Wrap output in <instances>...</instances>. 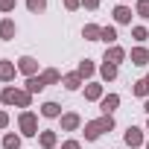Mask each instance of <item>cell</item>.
<instances>
[{
  "label": "cell",
  "instance_id": "obj_1",
  "mask_svg": "<svg viewBox=\"0 0 149 149\" xmlns=\"http://www.w3.org/2000/svg\"><path fill=\"white\" fill-rule=\"evenodd\" d=\"M111 129H114V117L111 114H102L100 120H88L82 132H85V140H100V134L102 132H111Z\"/></svg>",
  "mask_w": 149,
  "mask_h": 149
},
{
  "label": "cell",
  "instance_id": "obj_2",
  "mask_svg": "<svg viewBox=\"0 0 149 149\" xmlns=\"http://www.w3.org/2000/svg\"><path fill=\"white\" fill-rule=\"evenodd\" d=\"M18 129L24 137H38L41 129H38V114L35 111H21L18 114Z\"/></svg>",
  "mask_w": 149,
  "mask_h": 149
},
{
  "label": "cell",
  "instance_id": "obj_3",
  "mask_svg": "<svg viewBox=\"0 0 149 149\" xmlns=\"http://www.w3.org/2000/svg\"><path fill=\"white\" fill-rule=\"evenodd\" d=\"M58 120H61V132H79L82 129V117L76 111H64Z\"/></svg>",
  "mask_w": 149,
  "mask_h": 149
},
{
  "label": "cell",
  "instance_id": "obj_4",
  "mask_svg": "<svg viewBox=\"0 0 149 149\" xmlns=\"http://www.w3.org/2000/svg\"><path fill=\"white\" fill-rule=\"evenodd\" d=\"M18 73H24L26 79H29V76H38V58L21 56V58H18Z\"/></svg>",
  "mask_w": 149,
  "mask_h": 149
},
{
  "label": "cell",
  "instance_id": "obj_5",
  "mask_svg": "<svg viewBox=\"0 0 149 149\" xmlns=\"http://www.w3.org/2000/svg\"><path fill=\"white\" fill-rule=\"evenodd\" d=\"M123 140H126V146H132V149H137V146L146 143V140H143V129H137V126H129L126 134H123Z\"/></svg>",
  "mask_w": 149,
  "mask_h": 149
},
{
  "label": "cell",
  "instance_id": "obj_6",
  "mask_svg": "<svg viewBox=\"0 0 149 149\" xmlns=\"http://www.w3.org/2000/svg\"><path fill=\"white\" fill-rule=\"evenodd\" d=\"M126 50L120 47V44H114V47H105V56H102V61H108V64H120V61H126Z\"/></svg>",
  "mask_w": 149,
  "mask_h": 149
},
{
  "label": "cell",
  "instance_id": "obj_7",
  "mask_svg": "<svg viewBox=\"0 0 149 149\" xmlns=\"http://www.w3.org/2000/svg\"><path fill=\"white\" fill-rule=\"evenodd\" d=\"M38 146H41V149H56V146H58V134H56L53 129H41V134H38Z\"/></svg>",
  "mask_w": 149,
  "mask_h": 149
},
{
  "label": "cell",
  "instance_id": "obj_8",
  "mask_svg": "<svg viewBox=\"0 0 149 149\" xmlns=\"http://www.w3.org/2000/svg\"><path fill=\"white\" fill-rule=\"evenodd\" d=\"M15 35H18V24L12 18H3L0 21V41H12Z\"/></svg>",
  "mask_w": 149,
  "mask_h": 149
},
{
  "label": "cell",
  "instance_id": "obj_9",
  "mask_svg": "<svg viewBox=\"0 0 149 149\" xmlns=\"http://www.w3.org/2000/svg\"><path fill=\"white\" fill-rule=\"evenodd\" d=\"M129 58H132L134 67H146V64H149V50H146V47H132Z\"/></svg>",
  "mask_w": 149,
  "mask_h": 149
},
{
  "label": "cell",
  "instance_id": "obj_10",
  "mask_svg": "<svg viewBox=\"0 0 149 149\" xmlns=\"http://www.w3.org/2000/svg\"><path fill=\"white\" fill-rule=\"evenodd\" d=\"M15 73H18V64H15V61L0 58V82H12V79H15Z\"/></svg>",
  "mask_w": 149,
  "mask_h": 149
},
{
  "label": "cell",
  "instance_id": "obj_11",
  "mask_svg": "<svg viewBox=\"0 0 149 149\" xmlns=\"http://www.w3.org/2000/svg\"><path fill=\"white\" fill-rule=\"evenodd\" d=\"M114 108H120V94H105V97L100 100V111H102V114H111Z\"/></svg>",
  "mask_w": 149,
  "mask_h": 149
},
{
  "label": "cell",
  "instance_id": "obj_12",
  "mask_svg": "<svg viewBox=\"0 0 149 149\" xmlns=\"http://www.w3.org/2000/svg\"><path fill=\"white\" fill-rule=\"evenodd\" d=\"M111 15H114V24H123V26H126V24H132V9H129L126 3L114 6V12H111Z\"/></svg>",
  "mask_w": 149,
  "mask_h": 149
},
{
  "label": "cell",
  "instance_id": "obj_13",
  "mask_svg": "<svg viewBox=\"0 0 149 149\" xmlns=\"http://www.w3.org/2000/svg\"><path fill=\"white\" fill-rule=\"evenodd\" d=\"M102 97H105V91H102V85H100V82L85 85V100H88V102H100Z\"/></svg>",
  "mask_w": 149,
  "mask_h": 149
},
{
  "label": "cell",
  "instance_id": "obj_14",
  "mask_svg": "<svg viewBox=\"0 0 149 149\" xmlns=\"http://www.w3.org/2000/svg\"><path fill=\"white\" fill-rule=\"evenodd\" d=\"M82 82H85V79L79 76V73H64V76H61V85H64L67 91H79Z\"/></svg>",
  "mask_w": 149,
  "mask_h": 149
},
{
  "label": "cell",
  "instance_id": "obj_15",
  "mask_svg": "<svg viewBox=\"0 0 149 149\" xmlns=\"http://www.w3.org/2000/svg\"><path fill=\"white\" fill-rule=\"evenodd\" d=\"M61 114H64V111H61V105H58V102H53V100L41 105V117H50V120H56V117H61Z\"/></svg>",
  "mask_w": 149,
  "mask_h": 149
},
{
  "label": "cell",
  "instance_id": "obj_16",
  "mask_svg": "<svg viewBox=\"0 0 149 149\" xmlns=\"http://www.w3.org/2000/svg\"><path fill=\"white\" fill-rule=\"evenodd\" d=\"M117 73H120L117 64H108V61L100 64V76H102V82H114V79H117Z\"/></svg>",
  "mask_w": 149,
  "mask_h": 149
},
{
  "label": "cell",
  "instance_id": "obj_17",
  "mask_svg": "<svg viewBox=\"0 0 149 149\" xmlns=\"http://www.w3.org/2000/svg\"><path fill=\"white\" fill-rule=\"evenodd\" d=\"M76 73H79L82 79H91L94 73H97V64H94L91 58H82V61H79V67H76Z\"/></svg>",
  "mask_w": 149,
  "mask_h": 149
},
{
  "label": "cell",
  "instance_id": "obj_18",
  "mask_svg": "<svg viewBox=\"0 0 149 149\" xmlns=\"http://www.w3.org/2000/svg\"><path fill=\"white\" fill-rule=\"evenodd\" d=\"M41 79H44V85H58V82H61V73H58L56 67H44V70H41Z\"/></svg>",
  "mask_w": 149,
  "mask_h": 149
},
{
  "label": "cell",
  "instance_id": "obj_19",
  "mask_svg": "<svg viewBox=\"0 0 149 149\" xmlns=\"http://www.w3.org/2000/svg\"><path fill=\"white\" fill-rule=\"evenodd\" d=\"M100 32H102V26H97V24H85L82 26V38L85 41H100Z\"/></svg>",
  "mask_w": 149,
  "mask_h": 149
},
{
  "label": "cell",
  "instance_id": "obj_20",
  "mask_svg": "<svg viewBox=\"0 0 149 149\" xmlns=\"http://www.w3.org/2000/svg\"><path fill=\"white\" fill-rule=\"evenodd\" d=\"M15 100H18V88L15 85H9V88L0 91V102H3V105H15Z\"/></svg>",
  "mask_w": 149,
  "mask_h": 149
},
{
  "label": "cell",
  "instance_id": "obj_21",
  "mask_svg": "<svg viewBox=\"0 0 149 149\" xmlns=\"http://www.w3.org/2000/svg\"><path fill=\"white\" fill-rule=\"evenodd\" d=\"M44 88H47V85H44V79H41V73H38V76H29V79H26V91H29V94H41Z\"/></svg>",
  "mask_w": 149,
  "mask_h": 149
},
{
  "label": "cell",
  "instance_id": "obj_22",
  "mask_svg": "<svg viewBox=\"0 0 149 149\" xmlns=\"http://www.w3.org/2000/svg\"><path fill=\"white\" fill-rule=\"evenodd\" d=\"M100 41H105L108 47H114V44H117V26H102V32H100Z\"/></svg>",
  "mask_w": 149,
  "mask_h": 149
},
{
  "label": "cell",
  "instance_id": "obj_23",
  "mask_svg": "<svg viewBox=\"0 0 149 149\" xmlns=\"http://www.w3.org/2000/svg\"><path fill=\"white\" fill-rule=\"evenodd\" d=\"M15 105H18V108H24V111H26V108H29V105H32V94H29V91H26V88H18V100H15Z\"/></svg>",
  "mask_w": 149,
  "mask_h": 149
},
{
  "label": "cell",
  "instance_id": "obj_24",
  "mask_svg": "<svg viewBox=\"0 0 149 149\" xmlns=\"http://www.w3.org/2000/svg\"><path fill=\"white\" fill-rule=\"evenodd\" d=\"M132 94H134V97H140V100H146V97H149V85H146V79L132 82Z\"/></svg>",
  "mask_w": 149,
  "mask_h": 149
},
{
  "label": "cell",
  "instance_id": "obj_25",
  "mask_svg": "<svg viewBox=\"0 0 149 149\" xmlns=\"http://www.w3.org/2000/svg\"><path fill=\"white\" fill-rule=\"evenodd\" d=\"M3 149H21V134L9 132V134L3 137Z\"/></svg>",
  "mask_w": 149,
  "mask_h": 149
},
{
  "label": "cell",
  "instance_id": "obj_26",
  "mask_svg": "<svg viewBox=\"0 0 149 149\" xmlns=\"http://www.w3.org/2000/svg\"><path fill=\"white\" fill-rule=\"evenodd\" d=\"M26 9L32 15H41V12H47V0H26Z\"/></svg>",
  "mask_w": 149,
  "mask_h": 149
},
{
  "label": "cell",
  "instance_id": "obj_27",
  "mask_svg": "<svg viewBox=\"0 0 149 149\" xmlns=\"http://www.w3.org/2000/svg\"><path fill=\"white\" fill-rule=\"evenodd\" d=\"M134 15H140L143 21H149V0H137V3H134Z\"/></svg>",
  "mask_w": 149,
  "mask_h": 149
},
{
  "label": "cell",
  "instance_id": "obj_28",
  "mask_svg": "<svg viewBox=\"0 0 149 149\" xmlns=\"http://www.w3.org/2000/svg\"><path fill=\"white\" fill-rule=\"evenodd\" d=\"M132 38H134V41H146V38H149V29H146V26H132Z\"/></svg>",
  "mask_w": 149,
  "mask_h": 149
},
{
  "label": "cell",
  "instance_id": "obj_29",
  "mask_svg": "<svg viewBox=\"0 0 149 149\" xmlns=\"http://www.w3.org/2000/svg\"><path fill=\"white\" fill-rule=\"evenodd\" d=\"M18 0H0V12H15Z\"/></svg>",
  "mask_w": 149,
  "mask_h": 149
},
{
  "label": "cell",
  "instance_id": "obj_30",
  "mask_svg": "<svg viewBox=\"0 0 149 149\" xmlns=\"http://www.w3.org/2000/svg\"><path fill=\"white\" fill-rule=\"evenodd\" d=\"M79 6H82V0H64V9L67 12H76Z\"/></svg>",
  "mask_w": 149,
  "mask_h": 149
},
{
  "label": "cell",
  "instance_id": "obj_31",
  "mask_svg": "<svg viewBox=\"0 0 149 149\" xmlns=\"http://www.w3.org/2000/svg\"><path fill=\"white\" fill-rule=\"evenodd\" d=\"M61 149H82V143H79V140H64Z\"/></svg>",
  "mask_w": 149,
  "mask_h": 149
},
{
  "label": "cell",
  "instance_id": "obj_32",
  "mask_svg": "<svg viewBox=\"0 0 149 149\" xmlns=\"http://www.w3.org/2000/svg\"><path fill=\"white\" fill-rule=\"evenodd\" d=\"M85 9H100V0H82Z\"/></svg>",
  "mask_w": 149,
  "mask_h": 149
},
{
  "label": "cell",
  "instance_id": "obj_33",
  "mask_svg": "<svg viewBox=\"0 0 149 149\" xmlns=\"http://www.w3.org/2000/svg\"><path fill=\"white\" fill-rule=\"evenodd\" d=\"M6 126H9V114H6V111H0V129H6Z\"/></svg>",
  "mask_w": 149,
  "mask_h": 149
},
{
  "label": "cell",
  "instance_id": "obj_34",
  "mask_svg": "<svg viewBox=\"0 0 149 149\" xmlns=\"http://www.w3.org/2000/svg\"><path fill=\"white\" fill-rule=\"evenodd\" d=\"M143 111H146V114H149V100H146V102H143Z\"/></svg>",
  "mask_w": 149,
  "mask_h": 149
},
{
  "label": "cell",
  "instance_id": "obj_35",
  "mask_svg": "<svg viewBox=\"0 0 149 149\" xmlns=\"http://www.w3.org/2000/svg\"><path fill=\"white\" fill-rule=\"evenodd\" d=\"M143 79H146V85H149V73H146V76H143Z\"/></svg>",
  "mask_w": 149,
  "mask_h": 149
},
{
  "label": "cell",
  "instance_id": "obj_36",
  "mask_svg": "<svg viewBox=\"0 0 149 149\" xmlns=\"http://www.w3.org/2000/svg\"><path fill=\"white\" fill-rule=\"evenodd\" d=\"M146 132H149V120H146Z\"/></svg>",
  "mask_w": 149,
  "mask_h": 149
},
{
  "label": "cell",
  "instance_id": "obj_37",
  "mask_svg": "<svg viewBox=\"0 0 149 149\" xmlns=\"http://www.w3.org/2000/svg\"><path fill=\"white\" fill-rule=\"evenodd\" d=\"M143 146H146V149H149V140H146V143H143Z\"/></svg>",
  "mask_w": 149,
  "mask_h": 149
},
{
  "label": "cell",
  "instance_id": "obj_38",
  "mask_svg": "<svg viewBox=\"0 0 149 149\" xmlns=\"http://www.w3.org/2000/svg\"><path fill=\"white\" fill-rule=\"evenodd\" d=\"M123 3H126V0H123Z\"/></svg>",
  "mask_w": 149,
  "mask_h": 149
}]
</instances>
